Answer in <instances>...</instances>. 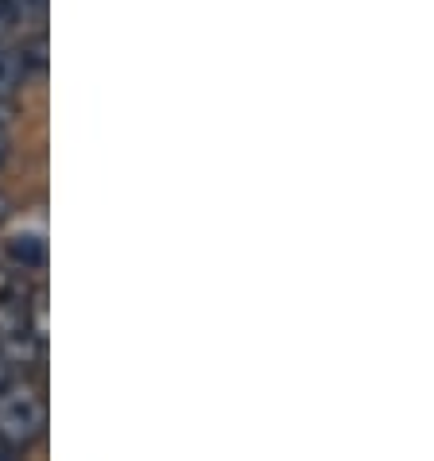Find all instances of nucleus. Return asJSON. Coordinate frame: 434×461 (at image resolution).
Returning <instances> with one entry per match:
<instances>
[{"mask_svg":"<svg viewBox=\"0 0 434 461\" xmlns=\"http://www.w3.org/2000/svg\"><path fill=\"white\" fill-rule=\"evenodd\" d=\"M5 217H8V198L0 194V221H5Z\"/></svg>","mask_w":434,"mask_h":461,"instance_id":"5","label":"nucleus"},{"mask_svg":"<svg viewBox=\"0 0 434 461\" xmlns=\"http://www.w3.org/2000/svg\"><path fill=\"white\" fill-rule=\"evenodd\" d=\"M12 376H16V365H12V357H8L5 349H0V388H5V384H8Z\"/></svg>","mask_w":434,"mask_h":461,"instance_id":"4","label":"nucleus"},{"mask_svg":"<svg viewBox=\"0 0 434 461\" xmlns=\"http://www.w3.org/2000/svg\"><path fill=\"white\" fill-rule=\"evenodd\" d=\"M8 252L16 264H23V272H28V267H43V260H47V249L40 237H16L8 245Z\"/></svg>","mask_w":434,"mask_h":461,"instance_id":"3","label":"nucleus"},{"mask_svg":"<svg viewBox=\"0 0 434 461\" xmlns=\"http://www.w3.org/2000/svg\"><path fill=\"white\" fill-rule=\"evenodd\" d=\"M28 55L16 47H8L5 40H0V97H12L16 89L28 82Z\"/></svg>","mask_w":434,"mask_h":461,"instance_id":"2","label":"nucleus"},{"mask_svg":"<svg viewBox=\"0 0 434 461\" xmlns=\"http://www.w3.org/2000/svg\"><path fill=\"white\" fill-rule=\"evenodd\" d=\"M5 457H12V454H8V450H5V446H0V461H5Z\"/></svg>","mask_w":434,"mask_h":461,"instance_id":"7","label":"nucleus"},{"mask_svg":"<svg viewBox=\"0 0 434 461\" xmlns=\"http://www.w3.org/2000/svg\"><path fill=\"white\" fill-rule=\"evenodd\" d=\"M5 156H8V148H5V136H0V167H5Z\"/></svg>","mask_w":434,"mask_h":461,"instance_id":"6","label":"nucleus"},{"mask_svg":"<svg viewBox=\"0 0 434 461\" xmlns=\"http://www.w3.org/2000/svg\"><path fill=\"white\" fill-rule=\"evenodd\" d=\"M47 434V400L43 392L28 380L12 376L0 388V446L8 454L32 450Z\"/></svg>","mask_w":434,"mask_h":461,"instance_id":"1","label":"nucleus"}]
</instances>
